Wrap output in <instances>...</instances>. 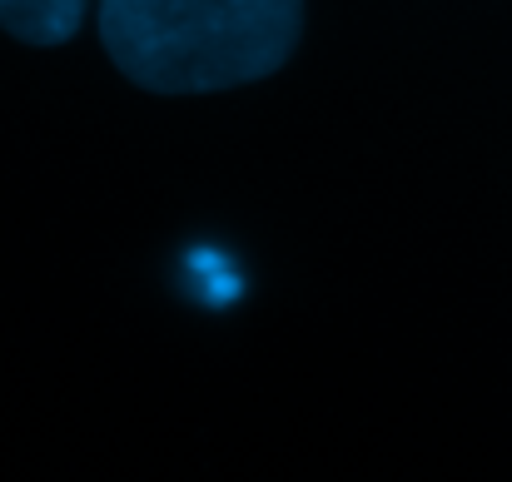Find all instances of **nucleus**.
<instances>
[{
  "label": "nucleus",
  "mask_w": 512,
  "mask_h": 482,
  "mask_svg": "<svg viewBox=\"0 0 512 482\" xmlns=\"http://www.w3.org/2000/svg\"><path fill=\"white\" fill-rule=\"evenodd\" d=\"M299 5L304 0H100V40L120 75L145 90H229L289 60Z\"/></svg>",
  "instance_id": "obj_1"
},
{
  "label": "nucleus",
  "mask_w": 512,
  "mask_h": 482,
  "mask_svg": "<svg viewBox=\"0 0 512 482\" xmlns=\"http://www.w3.org/2000/svg\"><path fill=\"white\" fill-rule=\"evenodd\" d=\"M85 20V0H0V30L25 45H65Z\"/></svg>",
  "instance_id": "obj_2"
}]
</instances>
